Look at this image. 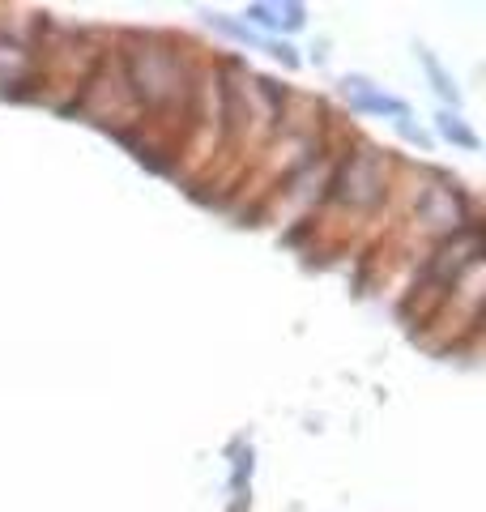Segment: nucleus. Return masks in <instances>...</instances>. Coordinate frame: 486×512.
<instances>
[{
	"label": "nucleus",
	"instance_id": "obj_1",
	"mask_svg": "<svg viewBox=\"0 0 486 512\" xmlns=\"http://www.w3.org/2000/svg\"><path fill=\"white\" fill-rule=\"evenodd\" d=\"M116 60H120L124 86L133 94V107H141V111H171V107L192 111V103H197V77H192L188 60L175 52L171 43H162L158 35H128L124 52Z\"/></svg>",
	"mask_w": 486,
	"mask_h": 512
},
{
	"label": "nucleus",
	"instance_id": "obj_2",
	"mask_svg": "<svg viewBox=\"0 0 486 512\" xmlns=\"http://www.w3.org/2000/svg\"><path fill=\"white\" fill-rule=\"evenodd\" d=\"M388 197V150L376 146H359L350 158H342L337 175H329L324 184V201H342L350 210H376V205Z\"/></svg>",
	"mask_w": 486,
	"mask_h": 512
},
{
	"label": "nucleus",
	"instance_id": "obj_3",
	"mask_svg": "<svg viewBox=\"0 0 486 512\" xmlns=\"http://www.w3.org/2000/svg\"><path fill=\"white\" fill-rule=\"evenodd\" d=\"M414 222L423 231L448 239L465 227H474V210H469L457 180H448V175H427V188H418V201H414Z\"/></svg>",
	"mask_w": 486,
	"mask_h": 512
},
{
	"label": "nucleus",
	"instance_id": "obj_4",
	"mask_svg": "<svg viewBox=\"0 0 486 512\" xmlns=\"http://www.w3.org/2000/svg\"><path fill=\"white\" fill-rule=\"evenodd\" d=\"M342 94L354 111H363V116H388L393 124L410 116V107L401 99H393V94H384L380 86H371L367 77H342Z\"/></svg>",
	"mask_w": 486,
	"mask_h": 512
},
{
	"label": "nucleus",
	"instance_id": "obj_5",
	"mask_svg": "<svg viewBox=\"0 0 486 512\" xmlns=\"http://www.w3.org/2000/svg\"><path fill=\"white\" fill-rule=\"evenodd\" d=\"M243 18H248V26L256 30V35H282V30H303L307 26V9L303 5H295V0H286V5H261V0H256V5H248V13H243Z\"/></svg>",
	"mask_w": 486,
	"mask_h": 512
},
{
	"label": "nucleus",
	"instance_id": "obj_6",
	"mask_svg": "<svg viewBox=\"0 0 486 512\" xmlns=\"http://www.w3.org/2000/svg\"><path fill=\"white\" fill-rule=\"evenodd\" d=\"M414 52H418V64H423L427 77H431V90L440 94L444 103H452V111H457V107H461V90H457V82L448 77V69L440 64V56H435L431 47H414Z\"/></svg>",
	"mask_w": 486,
	"mask_h": 512
},
{
	"label": "nucleus",
	"instance_id": "obj_7",
	"mask_svg": "<svg viewBox=\"0 0 486 512\" xmlns=\"http://www.w3.org/2000/svg\"><path fill=\"white\" fill-rule=\"evenodd\" d=\"M201 18L218 30V35H226V39H235V43H243V47H269V39L265 35H256V30L248 26V22H235V18H226V13H201Z\"/></svg>",
	"mask_w": 486,
	"mask_h": 512
},
{
	"label": "nucleus",
	"instance_id": "obj_8",
	"mask_svg": "<svg viewBox=\"0 0 486 512\" xmlns=\"http://www.w3.org/2000/svg\"><path fill=\"white\" fill-rule=\"evenodd\" d=\"M435 128H440V137H448L452 146H461V150H478V133L469 128L457 111H440L435 116Z\"/></svg>",
	"mask_w": 486,
	"mask_h": 512
},
{
	"label": "nucleus",
	"instance_id": "obj_9",
	"mask_svg": "<svg viewBox=\"0 0 486 512\" xmlns=\"http://www.w3.org/2000/svg\"><path fill=\"white\" fill-rule=\"evenodd\" d=\"M397 133H401V137H410V141H418V146H427V133H423V128H418V124H414V116H405V120H397Z\"/></svg>",
	"mask_w": 486,
	"mask_h": 512
}]
</instances>
